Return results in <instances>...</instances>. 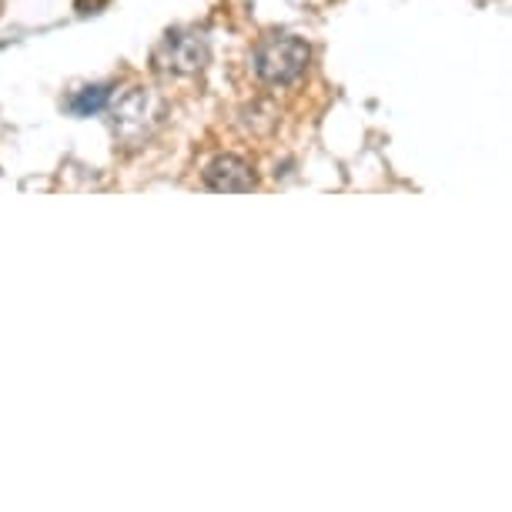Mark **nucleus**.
<instances>
[{
	"label": "nucleus",
	"mask_w": 512,
	"mask_h": 512,
	"mask_svg": "<svg viewBox=\"0 0 512 512\" xmlns=\"http://www.w3.org/2000/svg\"><path fill=\"white\" fill-rule=\"evenodd\" d=\"M312 51L302 37H268L255 51V71L268 84H292L305 74Z\"/></svg>",
	"instance_id": "1"
},
{
	"label": "nucleus",
	"mask_w": 512,
	"mask_h": 512,
	"mask_svg": "<svg viewBox=\"0 0 512 512\" xmlns=\"http://www.w3.org/2000/svg\"><path fill=\"white\" fill-rule=\"evenodd\" d=\"M205 61H208V47L198 34H168L164 44L154 51V64L161 71H175V74L201 71Z\"/></svg>",
	"instance_id": "2"
},
{
	"label": "nucleus",
	"mask_w": 512,
	"mask_h": 512,
	"mask_svg": "<svg viewBox=\"0 0 512 512\" xmlns=\"http://www.w3.org/2000/svg\"><path fill=\"white\" fill-rule=\"evenodd\" d=\"M205 181L215 191H251L255 188V171L235 154H221L205 168Z\"/></svg>",
	"instance_id": "3"
},
{
	"label": "nucleus",
	"mask_w": 512,
	"mask_h": 512,
	"mask_svg": "<svg viewBox=\"0 0 512 512\" xmlns=\"http://www.w3.org/2000/svg\"><path fill=\"white\" fill-rule=\"evenodd\" d=\"M108 101H111V88L101 84V88H84L81 94H74V98L67 101V108H71V114H77V118H88V114H98Z\"/></svg>",
	"instance_id": "4"
}]
</instances>
